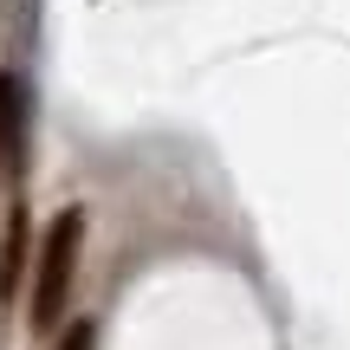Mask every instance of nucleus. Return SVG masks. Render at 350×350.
Returning a JSON list of instances; mask_svg holds the SVG:
<instances>
[{"mask_svg": "<svg viewBox=\"0 0 350 350\" xmlns=\"http://www.w3.org/2000/svg\"><path fill=\"white\" fill-rule=\"evenodd\" d=\"M78 247H85V214H78V208L52 214L46 240L33 247V305H26L33 331H52V325L65 318V299H72V273H78Z\"/></svg>", "mask_w": 350, "mask_h": 350, "instance_id": "obj_1", "label": "nucleus"}, {"mask_svg": "<svg viewBox=\"0 0 350 350\" xmlns=\"http://www.w3.org/2000/svg\"><path fill=\"white\" fill-rule=\"evenodd\" d=\"M26 260H33V214H26V201H13V208H7V227H0V305L20 292Z\"/></svg>", "mask_w": 350, "mask_h": 350, "instance_id": "obj_2", "label": "nucleus"}, {"mask_svg": "<svg viewBox=\"0 0 350 350\" xmlns=\"http://www.w3.org/2000/svg\"><path fill=\"white\" fill-rule=\"evenodd\" d=\"M20 150H26V91L13 72H0V182L20 175Z\"/></svg>", "mask_w": 350, "mask_h": 350, "instance_id": "obj_3", "label": "nucleus"}, {"mask_svg": "<svg viewBox=\"0 0 350 350\" xmlns=\"http://www.w3.org/2000/svg\"><path fill=\"white\" fill-rule=\"evenodd\" d=\"M91 344H98V325H91V318L65 325V338H59V350H91Z\"/></svg>", "mask_w": 350, "mask_h": 350, "instance_id": "obj_4", "label": "nucleus"}]
</instances>
